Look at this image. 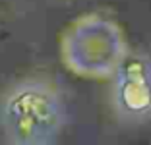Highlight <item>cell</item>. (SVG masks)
Masks as SVG:
<instances>
[{
  "mask_svg": "<svg viewBox=\"0 0 151 145\" xmlns=\"http://www.w3.org/2000/svg\"><path fill=\"white\" fill-rule=\"evenodd\" d=\"M112 78V110L124 126L151 122V54L126 50Z\"/></svg>",
  "mask_w": 151,
  "mask_h": 145,
  "instance_id": "2",
  "label": "cell"
},
{
  "mask_svg": "<svg viewBox=\"0 0 151 145\" xmlns=\"http://www.w3.org/2000/svg\"><path fill=\"white\" fill-rule=\"evenodd\" d=\"M12 122L19 141L47 143L58 136L64 126V105L49 85H25L12 99Z\"/></svg>",
  "mask_w": 151,
  "mask_h": 145,
  "instance_id": "3",
  "label": "cell"
},
{
  "mask_svg": "<svg viewBox=\"0 0 151 145\" xmlns=\"http://www.w3.org/2000/svg\"><path fill=\"white\" fill-rule=\"evenodd\" d=\"M126 41L112 19L89 14L66 33L64 58L72 72L91 79L111 78L126 54Z\"/></svg>",
  "mask_w": 151,
  "mask_h": 145,
  "instance_id": "1",
  "label": "cell"
}]
</instances>
